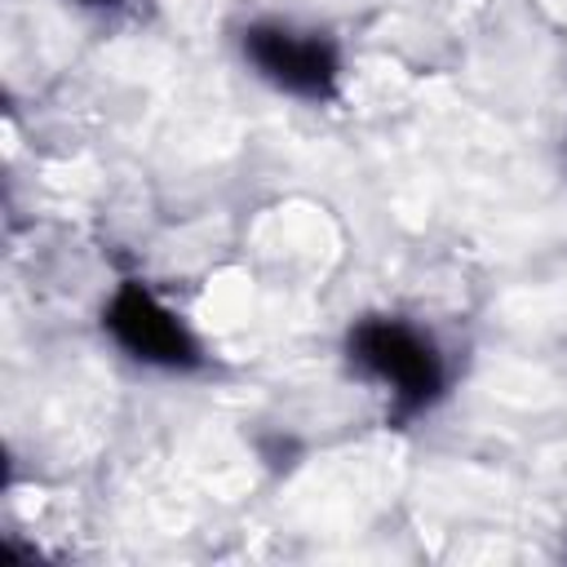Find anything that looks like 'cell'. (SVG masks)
<instances>
[{"label":"cell","mask_w":567,"mask_h":567,"mask_svg":"<svg viewBox=\"0 0 567 567\" xmlns=\"http://www.w3.org/2000/svg\"><path fill=\"white\" fill-rule=\"evenodd\" d=\"M244 53L266 80H275L297 97H328L337 84V49L319 35H297L284 27H248Z\"/></svg>","instance_id":"cell-3"},{"label":"cell","mask_w":567,"mask_h":567,"mask_svg":"<svg viewBox=\"0 0 567 567\" xmlns=\"http://www.w3.org/2000/svg\"><path fill=\"white\" fill-rule=\"evenodd\" d=\"M84 4H120V0H84Z\"/></svg>","instance_id":"cell-4"},{"label":"cell","mask_w":567,"mask_h":567,"mask_svg":"<svg viewBox=\"0 0 567 567\" xmlns=\"http://www.w3.org/2000/svg\"><path fill=\"white\" fill-rule=\"evenodd\" d=\"M106 328L111 337L142 363H159V368H190L199 359L195 337L182 328V319L173 310H164L142 284H124L111 306H106Z\"/></svg>","instance_id":"cell-2"},{"label":"cell","mask_w":567,"mask_h":567,"mask_svg":"<svg viewBox=\"0 0 567 567\" xmlns=\"http://www.w3.org/2000/svg\"><path fill=\"white\" fill-rule=\"evenodd\" d=\"M350 354L368 372L394 385L399 408H425L443 390V363L425 337H416L399 319H363L350 332Z\"/></svg>","instance_id":"cell-1"}]
</instances>
